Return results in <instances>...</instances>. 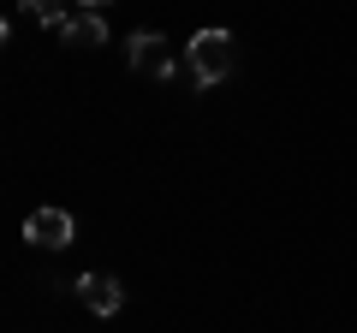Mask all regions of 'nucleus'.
<instances>
[{"instance_id": "obj_7", "label": "nucleus", "mask_w": 357, "mask_h": 333, "mask_svg": "<svg viewBox=\"0 0 357 333\" xmlns=\"http://www.w3.org/2000/svg\"><path fill=\"white\" fill-rule=\"evenodd\" d=\"M77 6H84V13H102V6H107V0H77Z\"/></svg>"}, {"instance_id": "obj_3", "label": "nucleus", "mask_w": 357, "mask_h": 333, "mask_svg": "<svg viewBox=\"0 0 357 333\" xmlns=\"http://www.w3.org/2000/svg\"><path fill=\"white\" fill-rule=\"evenodd\" d=\"M24 238L42 244V250H60V244H72V215L66 208H36L24 220Z\"/></svg>"}, {"instance_id": "obj_2", "label": "nucleus", "mask_w": 357, "mask_h": 333, "mask_svg": "<svg viewBox=\"0 0 357 333\" xmlns=\"http://www.w3.org/2000/svg\"><path fill=\"white\" fill-rule=\"evenodd\" d=\"M131 72H143V77H173V54H167V36H161V30H137V36H131Z\"/></svg>"}, {"instance_id": "obj_1", "label": "nucleus", "mask_w": 357, "mask_h": 333, "mask_svg": "<svg viewBox=\"0 0 357 333\" xmlns=\"http://www.w3.org/2000/svg\"><path fill=\"white\" fill-rule=\"evenodd\" d=\"M185 60H191L197 84H220V77L232 72V36L227 30H197L191 48H185Z\"/></svg>"}, {"instance_id": "obj_5", "label": "nucleus", "mask_w": 357, "mask_h": 333, "mask_svg": "<svg viewBox=\"0 0 357 333\" xmlns=\"http://www.w3.org/2000/svg\"><path fill=\"white\" fill-rule=\"evenodd\" d=\"M54 36H60L66 48H102V42H107V24H102V13H84V6H77Z\"/></svg>"}, {"instance_id": "obj_6", "label": "nucleus", "mask_w": 357, "mask_h": 333, "mask_svg": "<svg viewBox=\"0 0 357 333\" xmlns=\"http://www.w3.org/2000/svg\"><path fill=\"white\" fill-rule=\"evenodd\" d=\"M24 6H30V13H36L48 30H60L66 18H72V6H77V0H24Z\"/></svg>"}, {"instance_id": "obj_4", "label": "nucleus", "mask_w": 357, "mask_h": 333, "mask_svg": "<svg viewBox=\"0 0 357 333\" xmlns=\"http://www.w3.org/2000/svg\"><path fill=\"white\" fill-rule=\"evenodd\" d=\"M77 297H84L89 316H119V304H126L119 280H107V274H84V280H77Z\"/></svg>"}]
</instances>
